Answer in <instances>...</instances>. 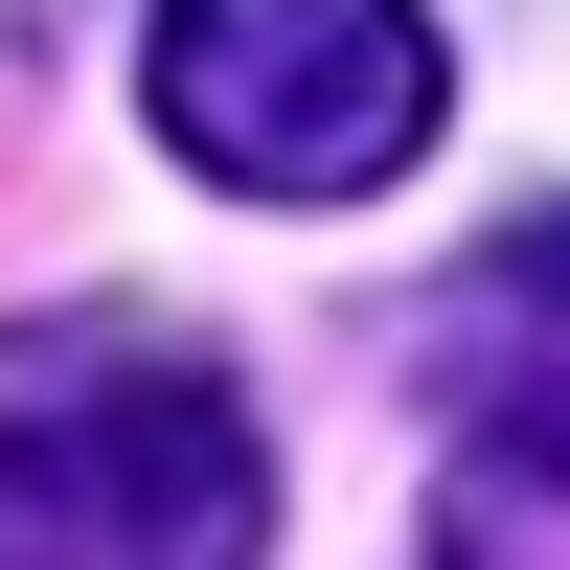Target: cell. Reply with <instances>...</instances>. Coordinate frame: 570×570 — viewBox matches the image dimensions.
<instances>
[{
  "mask_svg": "<svg viewBox=\"0 0 570 570\" xmlns=\"http://www.w3.org/2000/svg\"><path fill=\"white\" fill-rule=\"evenodd\" d=\"M434 570H570V502H548V480H502V456H480V480L434 502Z\"/></svg>",
  "mask_w": 570,
  "mask_h": 570,
  "instance_id": "obj_4",
  "label": "cell"
},
{
  "mask_svg": "<svg viewBox=\"0 0 570 570\" xmlns=\"http://www.w3.org/2000/svg\"><path fill=\"white\" fill-rule=\"evenodd\" d=\"M274 434L183 320H0V570H252Z\"/></svg>",
  "mask_w": 570,
  "mask_h": 570,
  "instance_id": "obj_1",
  "label": "cell"
},
{
  "mask_svg": "<svg viewBox=\"0 0 570 570\" xmlns=\"http://www.w3.org/2000/svg\"><path fill=\"white\" fill-rule=\"evenodd\" d=\"M160 137L228 183V206H365V183L434 160L456 46L411 0H160Z\"/></svg>",
  "mask_w": 570,
  "mask_h": 570,
  "instance_id": "obj_2",
  "label": "cell"
},
{
  "mask_svg": "<svg viewBox=\"0 0 570 570\" xmlns=\"http://www.w3.org/2000/svg\"><path fill=\"white\" fill-rule=\"evenodd\" d=\"M411 389H434L502 480H548V502H570V228H502V252L456 274L434 343H411Z\"/></svg>",
  "mask_w": 570,
  "mask_h": 570,
  "instance_id": "obj_3",
  "label": "cell"
}]
</instances>
